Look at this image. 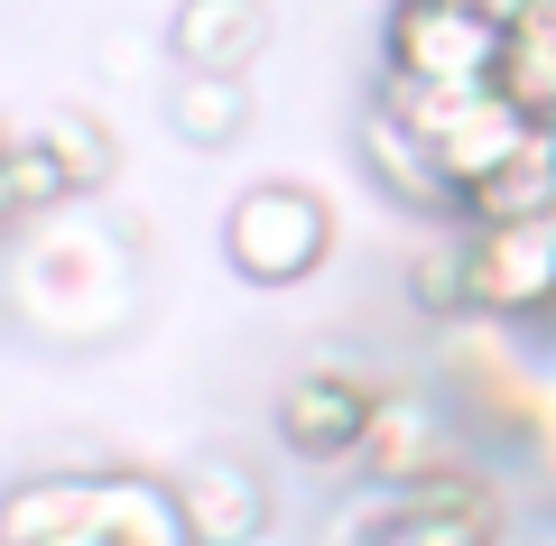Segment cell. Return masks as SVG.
<instances>
[{
    "instance_id": "cell-1",
    "label": "cell",
    "mask_w": 556,
    "mask_h": 546,
    "mask_svg": "<svg viewBox=\"0 0 556 546\" xmlns=\"http://www.w3.org/2000/svg\"><path fill=\"white\" fill-rule=\"evenodd\" d=\"M10 306L28 315L56 343H93V333L130 325V251L112 232H84V223L47 214L38 232H20L10 251Z\"/></svg>"
},
{
    "instance_id": "cell-2",
    "label": "cell",
    "mask_w": 556,
    "mask_h": 546,
    "mask_svg": "<svg viewBox=\"0 0 556 546\" xmlns=\"http://www.w3.org/2000/svg\"><path fill=\"white\" fill-rule=\"evenodd\" d=\"M380 102H390V112L408 120L417 139H427L437 176L455 186V214H464V195H473L482 176H492L501 157H510L519 139L538 130V120L519 112L501 84H464V93H437V84H399V75H380Z\"/></svg>"
},
{
    "instance_id": "cell-3",
    "label": "cell",
    "mask_w": 556,
    "mask_h": 546,
    "mask_svg": "<svg viewBox=\"0 0 556 546\" xmlns=\"http://www.w3.org/2000/svg\"><path fill=\"white\" fill-rule=\"evenodd\" d=\"M223 259H232V278H251V288H298V278H316L325 259H334V204H325L316 186H288V176L241 186V195L223 204Z\"/></svg>"
},
{
    "instance_id": "cell-4",
    "label": "cell",
    "mask_w": 556,
    "mask_h": 546,
    "mask_svg": "<svg viewBox=\"0 0 556 546\" xmlns=\"http://www.w3.org/2000/svg\"><path fill=\"white\" fill-rule=\"evenodd\" d=\"M501 47H510V28L482 20L473 0H390V20H380V75L464 93V84H501Z\"/></svg>"
},
{
    "instance_id": "cell-5",
    "label": "cell",
    "mask_w": 556,
    "mask_h": 546,
    "mask_svg": "<svg viewBox=\"0 0 556 546\" xmlns=\"http://www.w3.org/2000/svg\"><path fill=\"white\" fill-rule=\"evenodd\" d=\"M464 288L492 325L556 315V214L538 223H464Z\"/></svg>"
},
{
    "instance_id": "cell-6",
    "label": "cell",
    "mask_w": 556,
    "mask_h": 546,
    "mask_svg": "<svg viewBox=\"0 0 556 546\" xmlns=\"http://www.w3.org/2000/svg\"><path fill=\"white\" fill-rule=\"evenodd\" d=\"M371 398H380V380H362L353 361H316V371H298L278 390V445L306 454V464H353Z\"/></svg>"
},
{
    "instance_id": "cell-7",
    "label": "cell",
    "mask_w": 556,
    "mask_h": 546,
    "mask_svg": "<svg viewBox=\"0 0 556 546\" xmlns=\"http://www.w3.org/2000/svg\"><path fill=\"white\" fill-rule=\"evenodd\" d=\"M362 482L371 491H417L437 482V472H455V445H445V408L427 390H380L371 398V427H362L353 445Z\"/></svg>"
},
{
    "instance_id": "cell-8",
    "label": "cell",
    "mask_w": 556,
    "mask_h": 546,
    "mask_svg": "<svg viewBox=\"0 0 556 546\" xmlns=\"http://www.w3.org/2000/svg\"><path fill=\"white\" fill-rule=\"evenodd\" d=\"M177 509L195 546H260L269 537V482H260L241 454H204L177 472Z\"/></svg>"
},
{
    "instance_id": "cell-9",
    "label": "cell",
    "mask_w": 556,
    "mask_h": 546,
    "mask_svg": "<svg viewBox=\"0 0 556 546\" xmlns=\"http://www.w3.org/2000/svg\"><path fill=\"white\" fill-rule=\"evenodd\" d=\"M260 47H269V0H177L167 10L177 75H251Z\"/></svg>"
},
{
    "instance_id": "cell-10",
    "label": "cell",
    "mask_w": 556,
    "mask_h": 546,
    "mask_svg": "<svg viewBox=\"0 0 556 546\" xmlns=\"http://www.w3.org/2000/svg\"><path fill=\"white\" fill-rule=\"evenodd\" d=\"M353 149H362V167H371V186H390L408 214H455V186L437 176V157H427V139L408 130V120L390 112V102H362V120H353Z\"/></svg>"
},
{
    "instance_id": "cell-11",
    "label": "cell",
    "mask_w": 556,
    "mask_h": 546,
    "mask_svg": "<svg viewBox=\"0 0 556 546\" xmlns=\"http://www.w3.org/2000/svg\"><path fill=\"white\" fill-rule=\"evenodd\" d=\"M93 537L102 546H195L186 537V509H177V482L130 472V464L93 472Z\"/></svg>"
},
{
    "instance_id": "cell-12",
    "label": "cell",
    "mask_w": 556,
    "mask_h": 546,
    "mask_svg": "<svg viewBox=\"0 0 556 546\" xmlns=\"http://www.w3.org/2000/svg\"><path fill=\"white\" fill-rule=\"evenodd\" d=\"M538 214H556V120H538V130L482 176L455 223H538Z\"/></svg>"
},
{
    "instance_id": "cell-13",
    "label": "cell",
    "mask_w": 556,
    "mask_h": 546,
    "mask_svg": "<svg viewBox=\"0 0 556 546\" xmlns=\"http://www.w3.org/2000/svg\"><path fill=\"white\" fill-rule=\"evenodd\" d=\"M93 528V472H28L0 491V546H56Z\"/></svg>"
},
{
    "instance_id": "cell-14",
    "label": "cell",
    "mask_w": 556,
    "mask_h": 546,
    "mask_svg": "<svg viewBox=\"0 0 556 546\" xmlns=\"http://www.w3.org/2000/svg\"><path fill=\"white\" fill-rule=\"evenodd\" d=\"M167 130L186 149H232L251 130V84L241 75H177L167 84Z\"/></svg>"
},
{
    "instance_id": "cell-15",
    "label": "cell",
    "mask_w": 556,
    "mask_h": 546,
    "mask_svg": "<svg viewBox=\"0 0 556 546\" xmlns=\"http://www.w3.org/2000/svg\"><path fill=\"white\" fill-rule=\"evenodd\" d=\"M501 93H510L529 120H556V0H538V10H519V20H510Z\"/></svg>"
},
{
    "instance_id": "cell-16",
    "label": "cell",
    "mask_w": 556,
    "mask_h": 546,
    "mask_svg": "<svg viewBox=\"0 0 556 546\" xmlns=\"http://www.w3.org/2000/svg\"><path fill=\"white\" fill-rule=\"evenodd\" d=\"M28 139H38L47 167L65 176V195H93V186H112V167H121V139L102 130L93 112H47Z\"/></svg>"
},
{
    "instance_id": "cell-17",
    "label": "cell",
    "mask_w": 556,
    "mask_h": 546,
    "mask_svg": "<svg viewBox=\"0 0 556 546\" xmlns=\"http://www.w3.org/2000/svg\"><path fill=\"white\" fill-rule=\"evenodd\" d=\"M65 176L47 167V149L38 139H10V149H0V232L20 241V232H38L47 214H65Z\"/></svg>"
},
{
    "instance_id": "cell-18",
    "label": "cell",
    "mask_w": 556,
    "mask_h": 546,
    "mask_svg": "<svg viewBox=\"0 0 556 546\" xmlns=\"http://www.w3.org/2000/svg\"><path fill=\"white\" fill-rule=\"evenodd\" d=\"M408 296H417V315H473V288H464V223L455 232H427L408 251Z\"/></svg>"
},
{
    "instance_id": "cell-19",
    "label": "cell",
    "mask_w": 556,
    "mask_h": 546,
    "mask_svg": "<svg viewBox=\"0 0 556 546\" xmlns=\"http://www.w3.org/2000/svg\"><path fill=\"white\" fill-rule=\"evenodd\" d=\"M473 10H482V20H501V28H510L519 10H538V0H473Z\"/></svg>"
},
{
    "instance_id": "cell-20",
    "label": "cell",
    "mask_w": 556,
    "mask_h": 546,
    "mask_svg": "<svg viewBox=\"0 0 556 546\" xmlns=\"http://www.w3.org/2000/svg\"><path fill=\"white\" fill-rule=\"evenodd\" d=\"M56 546H102V537H93V528H75V537H56Z\"/></svg>"
},
{
    "instance_id": "cell-21",
    "label": "cell",
    "mask_w": 556,
    "mask_h": 546,
    "mask_svg": "<svg viewBox=\"0 0 556 546\" xmlns=\"http://www.w3.org/2000/svg\"><path fill=\"white\" fill-rule=\"evenodd\" d=\"M0 149H10V120H0Z\"/></svg>"
},
{
    "instance_id": "cell-22",
    "label": "cell",
    "mask_w": 556,
    "mask_h": 546,
    "mask_svg": "<svg viewBox=\"0 0 556 546\" xmlns=\"http://www.w3.org/2000/svg\"><path fill=\"white\" fill-rule=\"evenodd\" d=\"M260 546H269V537H260Z\"/></svg>"
}]
</instances>
